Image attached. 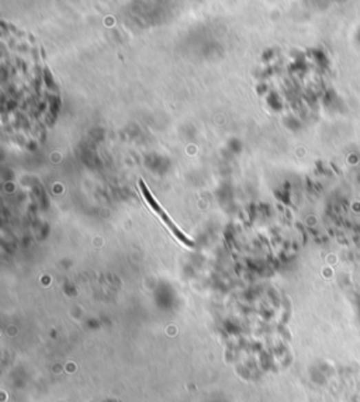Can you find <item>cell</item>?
<instances>
[{"instance_id": "1", "label": "cell", "mask_w": 360, "mask_h": 402, "mask_svg": "<svg viewBox=\"0 0 360 402\" xmlns=\"http://www.w3.org/2000/svg\"><path fill=\"white\" fill-rule=\"evenodd\" d=\"M140 190H141V194H142V197H144V200L147 201V203L149 204V207H151V210L162 220V222L165 224L169 229H171V232L173 233V235L182 242V244H184L186 246H194V242H193V240H190L186 233L172 221V218L167 214V211L163 210L162 207H160V204L158 203V201L155 200V197L151 194V191H149V189L147 187V184H145V182L144 180H140Z\"/></svg>"}]
</instances>
